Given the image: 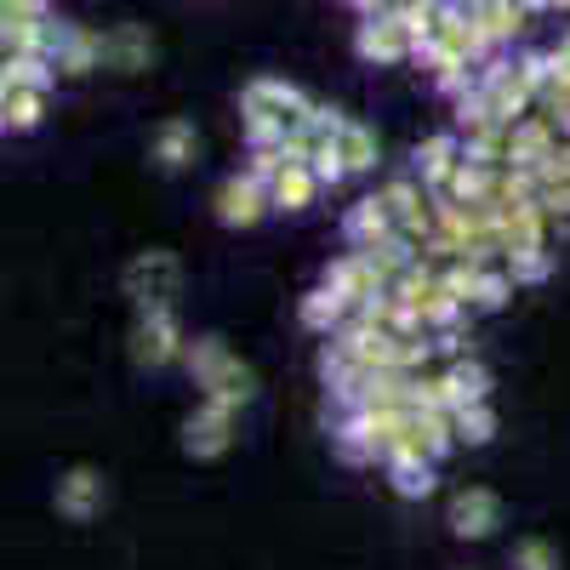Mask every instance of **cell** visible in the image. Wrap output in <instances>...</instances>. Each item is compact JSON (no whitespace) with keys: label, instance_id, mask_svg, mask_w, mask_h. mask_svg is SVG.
<instances>
[{"label":"cell","instance_id":"1","mask_svg":"<svg viewBox=\"0 0 570 570\" xmlns=\"http://www.w3.org/2000/svg\"><path fill=\"white\" fill-rule=\"evenodd\" d=\"M314 115V98L303 86L279 80V75H257L240 86V131L246 149H279L292 131H303V120Z\"/></svg>","mask_w":570,"mask_h":570},{"label":"cell","instance_id":"2","mask_svg":"<svg viewBox=\"0 0 570 570\" xmlns=\"http://www.w3.org/2000/svg\"><path fill=\"white\" fill-rule=\"evenodd\" d=\"M542 75H548V52H519V58H491L480 69V104L497 115V120H525L537 104H542Z\"/></svg>","mask_w":570,"mask_h":570},{"label":"cell","instance_id":"3","mask_svg":"<svg viewBox=\"0 0 570 570\" xmlns=\"http://www.w3.org/2000/svg\"><path fill=\"white\" fill-rule=\"evenodd\" d=\"M183 371L195 376V389H200V400H228V405H252L257 400V371L234 354L223 337H195L188 343V360H183Z\"/></svg>","mask_w":570,"mask_h":570},{"label":"cell","instance_id":"4","mask_svg":"<svg viewBox=\"0 0 570 570\" xmlns=\"http://www.w3.org/2000/svg\"><path fill=\"white\" fill-rule=\"evenodd\" d=\"M416 63H428L434 80H440V75H456V69H485L491 46L480 40V29H473V18L462 7H445L434 18V29L416 40Z\"/></svg>","mask_w":570,"mask_h":570},{"label":"cell","instance_id":"5","mask_svg":"<svg viewBox=\"0 0 570 570\" xmlns=\"http://www.w3.org/2000/svg\"><path fill=\"white\" fill-rule=\"evenodd\" d=\"M188 331L177 320V308H142L126 331V348H131V365L137 371H171L188 360Z\"/></svg>","mask_w":570,"mask_h":570},{"label":"cell","instance_id":"6","mask_svg":"<svg viewBox=\"0 0 570 570\" xmlns=\"http://www.w3.org/2000/svg\"><path fill=\"white\" fill-rule=\"evenodd\" d=\"M120 292L131 297V308H171L177 292H183V257L177 252H137L126 268H120Z\"/></svg>","mask_w":570,"mask_h":570},{"label":"cell","instance_id":"7","mask_svg":"<svg viewBox=\"0 0 570 570\" xmlns=\"http://www.w3.org/2000/svg\"><path fill=\"white\" fill-rule=\"evenodd\" d=\"M240 445V405L228 400H200L195 411L183 416V451L195 462H217Z\"/></svg>","mask_w":570,"mask_h":570},{"label":"cell","instance_id":"8","mask_svg":"<svg viewBox=\"0 0 570 570\" xmlns=\"http://www.w3.org/2000/svg\"><path fill=\"white\" fill-rule=\"evenodd\" d=\"M445 525H451L456 542H491L508 525V508H502V497L491 485H462L445 502Z\"/></svg>","mask_w":570,"mask_h":570},{"label":"cell","instance_id":"9","mask_svg":"<svg viewBox=\"0 0 570 570\" xmlns=\"http://www.w3.org/2000/svg\"><path fill=\"white\" fill-rule=\"evenodd\" d=\"M354 52H360V63H376V69L405 63V58H416V29H411L400 12L360 18V29H354Z\"/></svg>","mask_w":570,"mask_h":570},{"label":"cell","instance_id":"10","mask_svg":"<svg viewBox=\"0 0 570 570\" xmlns=\"http://www.w3.org/2000/svg\"><path fill=\"white\" fill-rule=\"evenodd\" d=\"M268 212H274L268 183H257L252 171H228V177L212 188V217H217L223 228H257Z\"/></svg>","mask_w":570,"mask_h":570},{"label":"cell","instance_id":"11","mask_svg":"<svg viewBox=\"0 0 570 570\" xmlns=\"http://www.w3.org/2000/svg\"><path fill=\"white\" fill-rule=\"evenodd\" d=\"M343 240L348 252H383L400 240V217L383 195H360L348 212H343Z\"/></svg>","mask_w":570,"mask_h":570},{"label":"cell","instance_id":"12","mask_svg":"<svg viewBox=\"0 0 570 570\" xmlns=\"http://www.w3.org/2000/svg\"><path fill=\"white\" fill-rule=\"evenodd\" d=\"M52 502H58V513L69 519V525H86V519H98L109 508V480L91 462H75L69 473H58Z\"/></svg>","mask_w":570,"mask_h":570},{"label":"cell","instance_id":"13","mask_svg":"<svg viewBox=\"0 0 570 570\" xmlns=\"http://www.w3.org/2000/svg\"><path fill=\"white\" fill-rule=\"evenodd\" d=\"M451 451H456V422H451V411H405L394 456H428V462H445Z\"/></svg>","mask_w":570,"mask_h":570},{"label":"cell","instance_id":"14","mask_svg":"<svg viewBox=\"0 0 570 570\" xmlns=\"http://www.w3.org/2000/svg\"><path fill=\"white\" fill-rule=\"evenodd\" d=\"M325 285H331V292H343L354 314L389 297V279H383V268H376V263H371L365 252H343L337 263L325 268Z\"/></svg>","mask_w":570,"mask_h":570},{"label":"cell","instance_id":"15","mask_svg":"<svg viewBox=\"0 0 570 570\" xmlns=\"http://www.w3.org/2000/svg\"><path fill=\"white\" fill-rule=\"evenodd\" d=\"M559 126H553V115H542V109H531L525 120H513V131H508V155H513V166H525V171H542L553 155H559Z\"/></svg>","mask_w":570,"mask_h":570},{"label":"cell","instance_id":"16","mask_svg":"<svg viewBox=\"0 0 570 570\" xmlns=\"http://www.w3.org/2000/svg\"><path fill=\"white\" fill-rule=\"evenodd\" d=\"M462 137L456 131H434V137H422L416 142V155H411V177L428 188V195H440V188L451 183V171L462 166Z\"/></svg>","mask_w":570,"mask_h":570},{"label":"cell","instance_id":"17","mask_svg":"<svg viewBox=\"0 0 570 570\" xmlns=\"http://www.w3.org/2000/svg\"><path fill=\"white\" fill-rule=\"evenodd\" d=\"M320 195H325V183H320V171H314L308 160H292V166H285V171L268 183V200H274L279 217H303V212H314Z\"/></svg>","mask_w":570,"mask_h":570},{"label":"cell","instance_id":"18","mask_svg":"<svg viewBox=\"0 0 570 570\" xmlns=\"http://www.w3.org/2000/svg\"><path fill=\"white\" fill-rule=\"evenodd\" d=\"M195 155H200V131H195V120H183V115H171V120H160L155 126V137H149V160L160 166V171H188L195 166Z\"/></svg>","mask_w":570,"mask_h":570},{"label":"cell","instance_id":"19","mask_svg":"<svg viewBox=\"0 0 570 570\" xmlns=\"http://www.w3.org/2000/svg\"><path fill=\"white\" fill-rule=\"evenodd\" d=\"M155 63V35L142 29V23H115L104 29V69L115 75H142Z\"/></svg>","mask_w":570,"mask_h":570},{"label":"cell","instance_id":"20","mask_svg":"<svg viewBox=\"0 0 570 570\" xmlns=\"http://www.w3.org/2000/svg\"><path fill=\"white\" fill-rule=\"evenodd\" d=\"M52 69L69 75V80L104 69V35L86 29V23H63V40H58V52H52Z\"/></svg>","mask_w":570,"mask_h":570},{"label":"cell","instance_id":"21","mask_svg":"<svg viewBox=\"0 0 570 570\" xmlns=\"http://www.w3.org/2000/svg\"><path fill=\"white\" fill-rule=\"evenodd\" d=\"M468 18H473V29H480V40L491 46H508L519 29L531 23V12H525V0H480V7H468Z\"/></svg>","mask_w":570,"mask_h":570},{"label":"cell","instance_id":"22","mask_svg":"<svg viewBox=\"0 0 570 570\" xmlns=\"http://www.w3.org/2000/svg\"><path fill=\"white\" fill-rule=\"evenodd\" d=\"M297 320H303V331H314V337H331V331H343V325L354 320V308H348L343 292H331V285L320 279L314 292L297 303Z\"/></svg>","mask_w":570,"mask_h":570},{"label":"cell","instance_id":"23","mask_svg":"<svg viewBox=\"0 0 570 570\" xmlns=\"http://www.w3.org/2000/svg\"><path fill=\"white\" fill-rule=\"evenodd\" d=\"M440 376H445V400H451V411H462V405H485V400H491V371H485V360L462 354V360H451Z\"/></svg>","mask_w":570,"mask_h":570},{"label":"cell","instance_id":"24","mask_svg":"<svg viewBox=\"0 0 570 570\" xmlns=\"http://www.w3.org/2000/svg\"><path fill=\"white\" fill-rule=\"evenodd\" d=\"M383 473H389V491L394 497H405V502H422V497H434V473H440V462H428V456H389L383 462Z\"/></svg>","mask_w":570,"mask_h":570},{"label":"cell","instance_id":"25","mask_svg":"<svg viewBox=\"0 0 570 570\" xmlns=\"http://www.w3.org/2000/svg\"><path fill=\"white\" fill-rule=\"evenodd\" d=\"M46 115V91L40 86H0V126H7L12 137L35 131Z\"/></svg>","mask_w":570,"mask_h":570},{"label":"cell","instance_id":"26","mask_svg":"<svg viewBox=\"0 0 570 570\" xmlns=\"http://www.w3.org/2000/svg\"><path fill=\"white\" fill-rule=\"evenodd\" d=\"M513 292H519V279H513L508 263H480V268H473V314H497V308H508Z\"/></svg>","mask_w":570,"mask_h":570},{"label":"cell","instance_id":"27","mask_svg":"<svg viewBox=\"0 0 570 570\" xmlns=\"http://www.w3.org/2000/svg\"><path fill=\"white\" fill-rule=\"evenodd\" d=\"M376 131L365 126V120H343V131H337V160L348 166V177H365V171H376Z\"/></svg>","mask_w":570,"mask_h":570},{"label":"cell","instance_id":"28","mask_svg":"<svg viewBox=\"0 0 570 570\" xmlns=\"http://www.w3.org/2000/svg\"><path fill=\"white\" fill-rule=\"evenodd\" d=\"M451 422H456V445H473V451H480V445H491L497 440V405L485 400V405H462V411H451Z\"/></svg>","mask_w":570,"mask_h":570},{"label":"cell","instance_id":"29","mask_svg":"<svg viewBox=\"0 0 570 570\" xmlns=\"http://www.w3.org/2000/svg\"><path fill=\"white\" fill-rule=\"evenodd\" d=\"M0 86H40V91H52L58 69H52V58H7V63H0Z\"/></svg>","mask_w":570,"mask_h":570},{"label":"cell","instance_id":"30","mask_svg":"<svg viewBox=\"0 0 570 570\" xmlns=\"http://www.w3.org/2000/svg\"><path fill=\"white\" fill-rule=\"evenodd\" d=\"M508 570H559V548L548 537H519L508 553Z\"/></svg>","mask_w":570,"mask_h":570},{"label":"cell","instance_id":"31","mask_svg":"<svg viewBox=\"0 0 570 570\" xmlns=\"http://www.w3.org/2000/svg\"><path fill=\"white\" fill-rule=\"evenodd\" d=\"M508 268H513V279H519V285H542V279L553 274V252H525V257H508Z\"/></svg>","mask_w":570,"mask_h":570},{"label":"cell","instance_id":"32","mask_svg":"<svg viewBox=\"0 0 570 570\" xmlns=\"http://www.w3.org/2000/svg\"><path fill=\"white\" fill-rule=\"evenodd\" d=\"M46 0H0V18H40Z\"/></svg>","mask_w":570,"mask_h":570},{"label":"cell","instance_id":"33","mask_svg":"<svg viewBox=\"0 0 570 570\" xmlns=\"http://www.w3.org/2000/svg\"><path fill=\"white\" fill-rule=\"evenodd\" d=\"M548 12H570V0H548Z\"/></svg>","mask_w":570,"mask_h":570}]
</instances>
